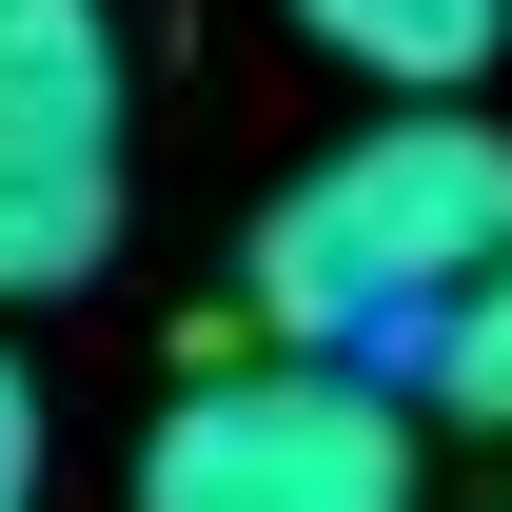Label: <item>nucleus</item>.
<instances>
[{
	"label": "nucleus",
	"instance_id": "nucleus-1",
	"mask_svg": "<svg viewBox=\"0 0 512 512\" xmlns=\"http://www.w3.org/2000/svg\"><path fill=\"white\" fill-rule=\"evenodd\" d=\"M512 256V119L493 99H375V119L296 158L276 217H256V335H296V355H434L453 296Z\"/></svg>",
	"mask_w": 512,
	"mask_h": 512
},
{
	"label": "nucleus",
	"instance_id": "nucleus-2",
	"mask_svg": "<svg viewBox=\"0 0 512 512\" xmlns=\"http://www.w3.org/2000/svg\"><path fill=\"white\" fill-rule=\"evenodd\" d=\"M138 512H414V414L355 355L256 335L217 375H178V414L138 434Z\"/></svg>",
	"mask_w": 512,
	"mask_h": 512
},
{
	"label": "nucleus",
	"instance_id": "nucleus-3",
	"mask_svg": "<svg viewBox=\"0 0 512 512\" xmlns=\"http://www.w3.org/2000/svg\"><path fill=\"white\" fill-rule=\"evenodd\" d=\"M119 256V79H20L0 99V316L79 296Z\"/></svg>",
	"mask_w": 512,
	"mask_h": 512
},
{
	"label": "nucleus",
	"instance_id": "nucleus-4",
	"mask_svg": "<svg viewBox=\"0 0 512 512\" xmlns=\"http://www.w3.org/2000/svg\"><path fill=\"white\" fill-rule=\"evenodd\" d=\"M296 20H316L375 99H473L493 40H512V0H296Z\"/></svg>",
	"mask_w": 512,
	"mask_h": 512
},
{
	"label": "nucleus",
	"instance_id": "nucleus-5",
	"mask_svg": "<svg viewBox=\"0 0 512 512\" xmlns=\"http://www.w3.org/2000/svg\"><path fill=\"white\" fill-rule=\"evenodd\" d=\"M414 375H434L453 414H493V434H512V256H493V276H473V296H453V335H434V355H414Z\"/></svg>",
	"mask_w": 512,
	"mask_h": 512
},
{
	"label": "nucleus",
	"instance_id": "nucleus-6",
	"mask_svg": "<svg viewBox=\"0 0 512 512\" xmlns=\"http://www.w3.org/2000/svg\"><path fill=\"white\" fill-rule=\"evenodd\" d=\"M20 79H119L99 0H0V99H20Z\"/></svg>",
	"mask_w": 512,
	"mask_h": 512
},
{
	"label": "nucleus",
	"instance_id": "nucleus-7",
	"mask_svg": "<svg viewBox=\"0 0 512 512\" xmlns=\"http://www.w3.org/2000/svg\"><path fill=\"white\" fill-rule=\"evenodd\" d=\"M0 512H40V375H20V335H0Z\"/></svg>",
	"mask_w": 512,
	"mask_h": 512
}]
</instances>
